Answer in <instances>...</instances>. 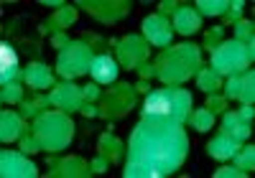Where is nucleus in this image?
<instances>
[{
	"instance_id": "nucleus-8",
	"label": "nucleus",
	"mask_w": 255,
	"mask_h": 178,
	"mask_svg": "<svg viewBox=\"0 0 255 178\" xmlns=\"http://www.w3.org/2000/svg\"><path fill=\"white\" fill-rule=\"evenodd\" d=\"M143 31H145V36L151 38L153 43H158V46H163V43L171 41V31H168V23H166L161 15L145 18V20H143Z\"/></svg>"
},
{
	"instance_id": "nucleus-15",
	"label": "nucleus",
	"mask_w": 255,
	"mask_h": 178,
	"mask_svg": "<svg viewBox=\"0 0 255 178\" xmlns=\"http://www.w3.org/2000/svg\"><path fill=\"white\" fill-rule=\"evenodd\" d=\"M123 173H125V178H135V176H151V178H156V176H161L156 168L145 166V163H133V161L125 166V171H123Z\"/></svg>"
},
{
	"instance_id": "nucleus-6",
	"label": "nucleus",
	"mask_w": 255,
	"mask_h": 178,
	"mask_svg": "<svg viewBox=\"0 0 255 178\" xmlns=\"http://www.w3.org/2000/svg\"><path fill=\"white\" fill-rule=\"evenodd\" d=\"M0 82H3V87L5 84H10L15 77H20V72H18V54H15V49L10 46L8 41H3L0 43Z\"/></svg>"
},
{
	"instance_id": "nucleus-23",
	"label": "nucleus",
	"mask_w": 255,
	"mask_h": 178,
	"mask_svg": "<svg viewBox=\"0 0 255 178\" xmlns=\"http://www.w3.org/2000/svg\"><path fill=\"white\" fill-rule=\"evenodd\" d=\"M245 5L240 3V0H238V3H232V13H227V23H230V20H238L240 18V10H243Z\"/></svg>"
},
{
	"instance_id": "nucleus-30",
	"label": "nucleus",
	"mask_w": 255,
	"mask_h": 178,
	"mask_svg": "<svg viewBox=\"0 0 255 178\" xmlns=\"http://www.w3.org/2000/svg\"><path fill=\"white\" fill-rule=\"evenodd\" d=\"M82 112H84V115H90V117H92V115H95V107H87V104H84V107H82Z\"/></svg>"
},
{
	"instance_id": "nucleus-21",
	"label": "nucleus",
	"mask_w": 255,
	"mask_h": 178,
	"mask_svg": "<svg viewBox=\"0 0 255 178\" xmlns=\"http://www.w3.org/2000/svg\"><path fill=\"white\" fill-rule=\"evenodd\" d=\"M227 176H238V178H243V176H245V171H240V168H230V166H225V168L215 171V178H227Z\"/></svg>"
},
{
	"instance_id": "nucleus-12",
	"label": "nucleus",
	"mask_w": 255,
	"mask_h": 178,
	"mask_svg": "<svg viewBox=\"0 0 255 178\" xmlns=\"http://www.w3.org/2000/svg\"><path fill=\"white\" fill-rule=\"evenodd\" d=\"M3 130H0V138H3V143H13L18 135H20V130H23V125H20V120L13 115V112H3Z\"/></svg>"
},
{
	"instance_id": "nucleus-25",
	"label": "nucleus",
	"mask_w": 255,
	"mask_h": 178,
	"mask_svg": "<svg viewBox=\"0 0 255 178\" xmlns=\"http://www.w3.org/2000/svg\"><path fill=\"white\" fill-rule=\"evenodd\" d=\"M82 94L87 97V99H95V97L100 94V89H97V84H87V87L82 89Z\"/></svg>"
},
{
	"instance_id": "nucleus-2",
	"label": "nucleus",
	"mask_w": 255,
	"mask_h": 178,
	"mask_svg": "<svg viewBox=\"0 0 255 178\" xmlns=\"http://www.w3.org/2000/svg\"><path fill=\"white\" fill-rule=\"evenodd\" d=\"M191 107V97L184 92V89H161V92L148 94L143 102V117L156 115V117H171L176 122H184Z\"/></svg>"
},
{
	"instance_id": "nucleus-11",
	"label": "nucleus",
	"mask_w": 255,
	"mask_h": 178,
	"mask_svg": "<svg viewBox=\"0 0 255 178\" xmlns=\"http://www.w3.org/2000/svg\"><path fill=\"white\" fill-rule=\"evenodd\" d=\"M174 26H176L181 33H194V31L199 28V15L191 10V8H181V10H176Z\"/></svg>"
},
{
	"instance_id": "nucleus-7",
	"label": "nucleus",
	"mask_w": 255,
	"mask_h": 178,
	"mask_svg": "<svg viewBox=\"0 0 255 178\" xmlns=\"http://www.w3.org/2000/svg\"><path fill=\"white\" fill-rule=\"evenodd\" d=\"M90 74H92V79L100 82V84H110V82L118 79V64H115V59H110L108 54H105V56H95L92 64H90Z\"/></svg>"
},
{
	"instance_id": "nucleus-1",
	"label": "nucleus",
	"mask_w": 255,
	"mask_h": 178,
	"mask_svg": "<svg viewBox=\"0 0 255 178\" xmlns=\"http://www.w3.org/2000/svg\"><path fill=\"white\" fill-rule=\"evenodd\" d=\"M184 153H186V138H184L181 122L171 117L148 115L133 130V138H130L133 163H145L163 176L179 168V163L184 161Z\"/></svg>"
},
{
	"instance_id": "nucleus-5",
	"label": "nucleus",
	"mask_w": 255,
	"mask_h": 178,
	"mask_svg": "<svg viewBox=\"0 0 255 178\" xmlns=\"http://www.w3.org/2000/svg\"><path fill=\"white\" fill-rule=\"evenodd\" d=\"M0 176L3 178H13V176H28V178H36L38 171L31 161H26L23 155L18 153H10V150H3V155H0Z\"/></svg>"
},
{
	"instance_id": "nucleus-20",
	"label": "nucleus",
	"mask_w": 255,
	"mask_h": 178,
	"mask_svg": "<svg viewBox=\"0 0 255 178\" xmlns=\"http://www.w3.org/2000/svg\"><path fill=\"white\" fill-rule=\"evenodd\" d=\"M15 99H20V87L10 82L3 87V102H15Z\"/></svg>"
},
{
	"instance_id": "nucleus-10",
	"label": "nucleus",
	"mask_w": 255,
	"mask_h": 178,
	"mask_svg": "<svg viewBox=\"0 0 255 178\" xmlns=\"http://www.w3.org/2000/svg\"><path fill=\"white\" fill-rule=\"evenodd\" d=\"M26 82H28L33 89H46V87L51 84L49 66H44V64H31L28 72H26Z\"/></svg>"
},
{
	"instance_id": "nucleus-13",
	"label": "nucleus",
	"mask_w": 255,
	"mask_h": 178,
	"mask_svg": "<svg viewBox=\"0 0 255 178\" xmlns=\"http://www.w3.org/2000/svg\"><path fill=\"white\" fill-rule=\"evenodd\" d=\"M253 84H255V79H253V69H250V72H245V74H243L240 87H238V99H240L243 104H253V97H255Z\"/></svg>"
},
{
	"instance_id": "nucleus-16",
	"label": "nucleus",
	"mask_w": 255,
	"mask_h": 178,
	"mask_svg": "<svg viewBox=\"0 0 255 178\" xmlns=\"http://www.w3.org/2000/svg\"><path fill=\"white\" fill-rule=\"evenodd\" d=\"M199 87L204 89V92H217L220 89V74L215 69H204L199 74Z\"/></svg>"
},
{
	"instance_id": "nucleus-22",
	"label": "nucleus",
	"mask_w": 255,
	"mask_h": 178,
	"mask_svg": "<svg viewBox=\"0 0 255 178\" xmlns=\"http://www.w3.org/2000/svg\"><path fill=\"white\" fill-rule=\"evenodd\" d=\"M238 87H240V79H235V77H232V79L227 82L225 94H227V97H238Z\"/></svg>"
},
{
	"instance_id": "nucleus-18",
	"label": "nucleus",
	"mask_w": 255,
	"mask_h": 178,
	"mask_svg": "<svg viewBox=\"0 0 255 178\" xmlns=\"http://www.w3.org/2000/svg\"><path fill=\"white\" fill-rule=\"evenodd\" d=\"M197 8L204 15H220V13H225V8H230V3H222V0L220 3H215V0H212V3L209 0H202V3H197Z\"/></svg>"
},
{
	"instance_id": "nucleus-3",
	"label": "nucleus",
	"mask_w": 255,
	"mask_h": 178,
	"mask_svg": "<svg viewBox=\"0 0 255 178\" xmlns=\"http://www.w3.org/2000/svg\"><path fill=\"white\" fill-rule=\"evenodd\" d=\"M90 64H92L90 46H84V43H72L67 51L59 54V74L67 77V79H74V77L87 72Z\"/></svg>"
},
{
	"instance_id": "nucleus-14",
	"label": "nucleus",
	"mask_w": 255,
	"mask_h": 178,
	"mask_svg": "<svg viewBox=\"0 0 255 178\" xmlns=\"http://www.w3.org/2000/svg\"><path fill=\"white\" fill-rule=\"evenodd\" d=\"M232 158H235V163H238V168L240 171H253L255 168V148L253 145H248V148H240V153H235L232 155Z\"/></svg>"
},
{
	"instance_id": "nucleus-27",
	"label": "nucleus",
	"mask_w": 255,
	"mask_h": 178,
	"mask_svg": "<svg viewBox=\"0 0 255 178\" xmlns=\"http://www.w3.org/2000/svg\"><path fill=\"white\" fill-rule=\"evenodd\" d=\"M238 117H240V120H245V122H248V120H253V104H245V107H243V112H240Z\"/></svg>"
},
{
	"instance_id": "nucleus-17",
	"label": "nucleus",
	"mask_w": 255,
	"mask_h": 178,
	"mask_svg": "<svg viewBox=\"0 0 255 178\" xmlns=\"http://www.w3.org/2000/svg\"><path fill=\"white\" fill-rule=\"evenodd\" d=\"M222 135H227L230 140H238V143H240V140H245V138L250 135V125H248L245 120H240L238 125H232V127H227V130L222 132Z\"/></svg>"
},
{
	"instance_id": "nucleus-26",
	"label": "nucleus",
	"mask_w": 255,
	"mask_h": 178,
	"mask_svg": "<svg viewBox=\"0 0 255 178\" xmlns=\"http://www.w3.org/2000/svg\"><path fill=\"white\" fill-rule=\"evenodd\" d=\"M105 168H108V163H105V158H97V161H92V173H102Z\"/></svg>"
},
{
	"instance_id": "nucleus-9",
	"label": "nucleus",
	"mask_w": 255,
	"mask_h": 178,
	"mask_svg": "<svg viewBox=\"0 0 255 178\" xmlns=\"http://www.w3.org/2000/svg\"><path fill=\"white\" fill-rule=\"evenodd\" d=\"M207 150H209L212 158H217V161H230L232 155L240 150V143H238V140H230L227 135H220V138H215V140L209 143Z\"/></svg>"
},
{
	"instance_id": "nucleus-4",
	"label": "nucleus",
	"mask_w": 255,
	"mask_h": 178,
	"mask_svg": "<svg viewBox=\"0 0 255 178\" xmlns=\"http://www.w3.org/2000/svg\"><path fill=\"white\" fill-rule=\"evenodd\" d=\"M212 61H215V72L217 74H235V72H240V69L248 66L245 46L238 38L230 41V43H222V46L215 51V56H212Z\"/></svg>"
},
{
	"instance_id": "nucleus-29",
	"label": "nucleus",
	"mask_w": 255,
	"mask_h": 178,
	"mask_svg": "<svg viewBox=\"0 0 255 178\" xmlns=\"http://www.w3.org/2000/svg\"><path fill=\"white\" fill-rule=\"evenodd\" d=\"M174 8H176V3H161V10L163 13H171Z\"/></svg>"
},
{
	"instance_id": "nucleus-28",
	"label": "nucleus",
	"mask_w": 255,
	"mask_h": 178,
	"mask_svg": "<svg viewBox=\"0 0 255 178\" xmlns=\"http://www.w3.org/2000/svg\"><path fill=\"white\" fill-rule=\"evenodd\" d=\"M54 46H56V49L67 46V36H54Z\"/></svg>"
},
{
	"instance_id": "nucleus-24",
	"label": "nucleus",
	"mask_w": 255,
	"mask_h": 178,
	"mask_svg": "<svg viewBox=\"0 0 255 178\" xmlns=\"http://www.w3.org/2000/svg\"><path fill=\"white\" fill-rule=\"evenodd\" d=\"M253 36V23H248V20H240V23H238V36L243 38V36Z\"/></svg>"
},
{
	"instance_id": "nucleus-19",
	"label": "nucleus",
	"mask_w": 255,
	"mask_h": 178,
	"mask_svg": "<svg viewBox=\"0 0 255 178\" xmlns=\"http://www.w3.org/2000/svg\"><path fill=\"white\" fill-rule=\"evenodd\" d=\"M194 125H197V130H202V132L212 127V112H209V109H202V112L194 115Z\"/></svg>"
}]
</instances>
